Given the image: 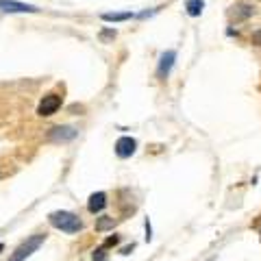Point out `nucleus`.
<instances>
[{
	"label": "nucleus",
	"mask_w": 261,
	"mask_h": 261,
	"mask_svg": "<svg viewBox=\"0 0 261 261\" xmlns=\"http://www.w3.org/2000/svg\"><path fill=\"white\" fill-rule=\"evenodd\" d=\"M146 239H150V222L146 220Z\"/></svg>",
	"instance_id": "17"
},
{
	"label": "nucleus",
	"mask_w": 261,
	"mask_h": 261,
	"mask_svg": "<svg viewBox=\"0 0 261 261\" xmlns=\"http://www.w3.org/2000/svg\"><path fill=\"white\" fill-rule=\"evenodd\" d=\"M174 61H177V52H174V50H168V52L161 54V59H159V68H157L159 78H165V77H168L170 70L174 68Z\"/></svg>",
	"instance_id": "6"
},
{
	"label": "nucleus",
	"mask_w": 261,
	"mask_h": 261,
	"mask_svg": "<svg viewBox=\"0 0 261 261\" xmlns=\"http://www.w3.org/2000/svg\"><path fill=\"white\" fill-rule=\"evenodd\" d=\"M2 250H4V246H2V244H0V253H2Z\"/></svg>",
	"instance_id": "18"
},
{
	"label": "nucleus",
	"mask_w": 261,
	"mask_h": 261,
	"mask_svg": "<svg viewBox=\"0 0 261 261\" xmlns=\"http://www.w3.org/2000/svg\"><path fill=\"white\" fill-rule=\"evenodd\" d=\"M0 9L2 11H9V13H35L37 7L33 4H26V2H16V0H0Z\"/></svg>",
	"instance_id": "5"
},
{
	"label": "nucleus",
	"mask_w": 261,
	"mask_h": 261,
	"mask_svg": "<svg viewBox=\"0 0 261 261\" xmlns=\"http://www.w3.org/2000/svg\"><path fill=\"white\" fill-rule=\"evenodd\" d=\"M44 239H46V235H42V233L31 235V237L26 239V242H22L16 250H13V255L9 257V261H24L26 257H31V255L35 253V250H37L39 246L44 244Z\"/></svg>",
	"instance_id": "2"
},
{
	"label": "nucleus",
	"mask_w": 261,
	"mask_h": 261,
	"mask_svg": "<svg viewBox=\"0 0 261 261\" xmlns=\"http://www.w3.org/2000/svg\"><path fill=\"white\" fill-rule=\"evenodd\" d=\"M48 222L63 233H78L83 229V222L72 211H52L48 215Z\"/></svg>",
	"instance_id": "1"
},
{
	"label": "nucleus",
	"mask_w": 261,
	"mask_h": 261,
	"mask_svg": "<svg viewBox=\"0 0 261 261\" xmlns=\"http://www.w3.org/2000/svg\"><path fill=\"white\" fill-rule=\"evenodd\" d=\"M203 7H205V0H187V2H185L187 16H192V18H198L200 13H203Z\"/></svg>",
	"instance_id": "10"
},
{
	"label": "nucleus",
	"mask_w": 261,
	"mask_h": 261,
	"mask_svg": "<svg viewBox=\"0 0 261 261\" xmlns=\"http://www.w3.org/2000/svg\"><path fill=\"white\" fill-rule=\"evenodd\" d=\"M250 42H253L255 46H261V28H257V31L250 35Z\"/></svg>",
	"instance_id": "13"
},
{
	"label": "nucleus",
	"mask_w": 261,
	"mask_h": 261,
	"mask_svg": "<svg viewBox=\"0 0 261 261\" xmlns=\"http://www.w3.org/2000/svg\"><path fill=\"white\" fill-rule=\"evenodd\" d=\"M74 137H77V129L72 127H54L50 130V139H54V142H70Z\"/></svg>",
	"instance_id": "8"
},
{
	"label": "nucleus",
	"mask_w": 261,
	"mask_h": 261,
	"mask_svg": "<svg viewBox=\"0 0 261 261\" xmlns=\"http://www.w3.org/2000/svg\"><path fill=\"white\" fill-rule=\"evenodd\" d=\"M103 39H109V37H115V31H103V35H100Z\"/></svg>",
	"instance_id": "16"
},
{
	"label": "nucleus",
	"mask_w": 261,
	"mask_h": 261,
	"mask_svg": "<svg viewBox=\"0 0 261 261\" xmlns=\"http://www.w3.org/2000/svg\"><path fill=\"white\" fill-rule=\"evenodd\" d=\"M118 242H120V237H118V235H113V237H109L107 242L103 244V248H107V246H115V244H118Z\"/></svg>",
	"instance_id": "14"
},
{
	"label": "nucleus",
	"mask_w": 261,
	"mask_h": 261,
	"mask_svg": "<svg viewBox=\"0 0 261 261\" xmlns=\"http://www.w3.org/2000/svg\"><path fill=\"white\" fill-rule=\"evenodd\" d=\"M94 261H104V248H103V246L96 250V255H94Z\"/></svg>",
	"instance_id": "15"
},
{
	"label": "nucleus",
	"mask_w": 261,
	"mask_h": 261,
	"mask_svg": "<svg viewBox=\"0 0 261 261\" xmlns=\"http://www.w3.org/2000/svg\"><path fill=\"white\" fill-rule=\"evenodd\" d=\"M104 207H107V194H104V192H96V194H92V196H89L87 209H89L92 213L103 211Z\"/></svg>",
	"instance_id": "9"
},
{
	"label": "nucleus",
	"mask_w": 261,
	"mask_h": 261,
	"mask_svg": "<svg viewBox=\"0 0 261 261\" xmlns=\"http://www.w3.org/2000/svg\"><path fill=\"white\" fill-rule=\"evenodd\" d=\"M133 18L130 11H124V13H103V20L104 22H124V20Z\"/></svg>",
	"instance_id": "11"
},
{
	"label": "nucleus",
	"mask_w": 261,
	"mask_h": 261,
	"mask_svg": "<svg viewBox=\"0 0 261 261\" xmlns=\"http://www.w3.org/2000/svg\"><path fill=\"white\" fill-rule=\"evenodd\" d=\"M111 227H113V218H100L98 222H96L98 231H107V229H111Z\"/></svg>",
	"instance_id": "12"
},
{
	"label": "nucleus",
	"mask_w": 261,
	"mask_h": 261,
	"mask_svg": "<svg viewBox=\"0 0 261 261\" xmlns=\"http://www.w3.org/2000/svg\"><path fill=\"white\" fill-rule=\"evenodd\" d=\"M231 16L235 18V22H244V20H248V18L255 16V4L239 0V2L233 4V11H231Z\"/></svg>",
	"instance_id": "4"
},
{
	"label": "nucleus",
	"mask_w": 261,
	"mask_h": 261,
	"mask_svg": "<svg viewBox=\"0 0 261 261\" xmlns=\"http://www.w3.org/2000/svg\"><path fill=\"white\" fill-rule=\"evenodd\" d=\"M135 146H137V144H135V139L124 135V137H120L118 142H115V155H118V157H122V159H127V157H130V155L135 153Z\"/></svg>",
	"instance_id": "7"
},
{
	"label": "nucleus",
	"mask_w": 261,
	"mask_h": 261,
	"mask_svg": "<svg viewBox=\"0 0 261 261\" xmlns=\"http://www.w3.org/2000/svg\"><path fill=\"white\" fill-rule=\"evenodd\" d=\"M59 107H61V98H59L57 94H48V96H44V100L39 103L37 113L39 115H52V113H57Z\"/></svg>",
	"instance_id": "3"
}]
</instances>
